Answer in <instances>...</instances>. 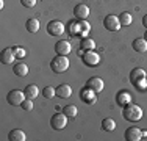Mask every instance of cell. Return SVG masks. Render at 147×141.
Segmentation results:
<instances>
[{
    "instance_id": "6da1fadb",
    "label": "cell",
    "mask_w": 147,
    "mask_h": 141,
    "mask_svg": "<svg viewBox=\"0 0 147 141\" xmlns=\"http://www.w3.org/2000/svg\"><path fill=\"white\" fill-rule=\"evenodd\" d=\"M122 115H124V118L127 119L128 122H136L142 118V110H141V107H138L136 104H131L130 102V104L125 105Z\"/></svg>"
},
{
    "instance_id": "7a4b0ae2",
    "label": "cell",
    "mask_w": 147,
    "mask_h": 141,
    "mask_svg": "<svg viewBox=\"0 0 147 141\" xmlns=\"http://www.w3.org/2000/svg\"><path fill=\"white\" fill-rule=\"evenodd\" d=\"M50 68L55 74H61L66 72L69 69V60L66 55H57L53 60L50 61Z\"/></svg>"
},
{
    "instance_id": "3957f363",
    "label": "cell",
    "mask_w": 147,
    "mask_h": 141,
    "mask_svg": "<svg viewBox=\"0 0 147 141\" xmlns=\"http://www.w3.org/2000/svg\"><path fill=\"white\" fill-rule=\"evenodd\" d=\"M146 75L147 74L142 70L141 68H136V69H133L131 70V74H130V80H131V83L135 85L136 88H139V89H144V86H146Z\"/></svg>"
},
{
    "instance_id": "277c9868",
    "label": "cell",
    "mask_w": 147,
    "mask_h": 141,
    "mask_svg": "<svg viewBox=\"0 0 147 141\" xmlns=\"http://www.w3.org/2000/svg\"><path fill=\"white\" fill-rule=\"evenodd\" d=\"M82 60L86 66H89V68H96V66L100 64V55L94 50H86L85 54L82 55Z\"/></svg>"
},
{
    "instance_id": "5b68a950",
    "label": "cell",
    "mask_w": 147,
    "mask_h": 141,
    "mask_svg": "<svg viewBox=\"0 0 147 141\" xmlns=\"http://www.w3.org/2000/svg\"><path fill=\"white\" fill-rule=\"evenodd\" d=\"M25 93H22V91L19 89H11L8 94H6V100H8L9 105H14V107H17V105H22V102L25 100Z\"/></svg>"
},
{
    "instance_id": "8992f818",
    "label": "cell",
    "mask_w": 147,
    "mask_h": 141,
    "mask_svg": "<svg viewBox=\"0 0 147 141\" xmlns=\"http://www.w3.org/2000/svg\"><path fill=\"white\" fill-rule=\"evenodd\" d=\"M50 125H52V129H55V130L64 129V127L67 125V116H66L64 113H55L50 118Z\"/></svg>"
},
{
    "instance_id": "52a82bcc",
    "label": "cell",
    "mask_w": 147,
    "mask_h": 141,
    "mask_svg": "<svg viewBox=\"0 0 147 141\" xmlns=\"http://www.w3.org/2000/svg\"><path fill=\"white\" fill-rule=\"evenodd\" d=\"M47 33L50 36H61L64 33V25L61 20H50L47 24Z\"/></svg>"
},
{
    "instance_id": "ba28073f",
    "label": "cell",
    "mask_w": 147,
    "mask_h": 141,
    "mask_svg": "<svg viewBox=\"0 0 147 141\" xmlns=\"http://www.w3.org/2000/svg\"><path fill=\"white\" fill-rule=\"evenodd\" d=\"M103 25L107 30H110V31H117L119 28H121V20H119V17L117 16H114V14H108L107 17L103 19Z\"/></svg>"
},
{
    "instance_id": "9c48e42d",
    "label": "cell",
    "mask_w": 147,
    "mask_h": 141,
    "mask_svg": "<svg viewBox=\"0 0 147 141\" xmlns=\"http://www.w3.org/2000/svg\"><path fill=\"white\" fill-rule=\"evenodd\" d=\"M142 130H139L138 127H128L127 130H125V133H124V138L127 140V141H139L142 138Z\"/></svg>"
},
{
    "instance_id": "30bf717a",
    "label": "cell",
    "mask_w": 147,
    "mask_h": 141,
    "mask_svg": "<svg viewBox=\"0 0 147 141\" xmlns=\"http://www.w3.org/2000/svg\"><path fill=\"white\" fill-rule=\"evenodd\" d=\"M85 86L97 94V93H100V91L103 89V80L99 79V77H91V79H88V82H86Z\"/></svg>"
},
{
    "instance_id": "8fae6325",
    "label": "cell",
    "mask_w": 147,
    "mask_h": 141,
    "mask_svg": "<svg viewBox=\"0 0 147 141\" xmlns=\"http://www.w3.org/2000/svg\"><path fill=\"white\" fill-rule=\"evenodd\" d=\"M72 50V45L69 41L66 39H59L57 44H55V52H57V55H67L71 54Z\"/></svg>"
},
{
    "instance_id": "7c38bea8",
    "label": "cell",
    "mask_w": 147,
    "mask_h": 141,
    "mask_svg": "<svg viewBox=\"0 0 147 141\" xmlns=\"http://www.w3.org/2000/svg\"><path fill=\"white\" fill-rule=\"evenodd\" d=\"M74 16H75L77 19H80V20H85L86 17L89 16L88 5H85V3H78V5H75L74 6Z\"/></svg>"
},
{
    "instance_id": "4fadbf2b",
    "label": "cell",
    "mask_w": 147,
    "mask_h": 141,
    "mask_svg": "<svg viewBox=\"0 0 147 141\" xmlns=\"http://www.w3.org/2000/svg\"><path fill=\"white\" fill-rule=\"evenodd\" d=\"M14 52H13V47H6L2 50V54H0V61H2V64H9V63L14 61Z\"/></svg>"
},
{
    "instance_id": "5bb4252c",
    "label": "cell",
    "mask_w": 147,
    "mask_h": 141,
    "mask_svg": "<svg viewBox=\"0 0 147 141\" xmlns=\"http://www.w3.org/2000/svg\"><path fill=\"white\" fill-rule=\"evenodd\" d=\"M80 97H82V100L86 102V104H94V102H96V93L88 89L86 86L80 91Z\"/></svg>"
},
{
    "instance_id": "9a60e30c",
    "label": "cell",
    "mask_w": 147,
    "mask_h": 141,
    "mask_svg": "<svg viewBox=\"0 0 147 141\" xmlns=\"http://www.w3.org/2000/svg\"><path fill=\"white\" fill-rule=\"evenodd\" d=\"M13 72H14V75L17 77H25L28 75V66L25 64V63H14V66H13Z\"/></svg>"
},
{
    "instance_id": "2e32d148",
    "label": "cell",
    "mask_w": 147,
    "mask_h": 141,
    "mask_svg": "<svg viewBox=\"0 0 147 141\" xmlns=\"http://www.w3.org/2000/svg\"><path fill=\"white\" fill-rule=\"evenodd\" d=\"M57 96L61 97V99H69L72 96V88L69 86V85H66V83L59 85V86L57 88Z\"/></svg>"
},
{
    "instance_id": "e0dca14e",
    "label": "cell",
    "mask_w": 147,
    "mask_h": 141,
    "mask_svg": "<svg viewBox=\"0 0 147 141\" xmlns=\"http://www.w3.org/2000/svg\"><path fill=\"white\" fill-rule=\"evenodd\" d=\"M8 140L9 141H25L27 136L20 129H14V130H11V132L8 133Z\"/></svg>"
},
{
    "instance_id": "ac0fdd59",
    "label": "cell",
    "mask_w": 147,
    "mask_h": 141,
    "mask_svg": "<svg viewBox=\"0 0 147 141\" xmlns=\"http://www.w3.org/2000/svg\"><path fill=\"white\" fill-rule=\"evenodd\" d=\"M133 49H135L136 52H139V54L147 52V41L144 38H136V39L133 41Z\"/></svg>"
},
{
    "instance_id": "d6986e66",
    "label": "cell",
    "mask_w": 147,
    "mask_h": 141,
    "mask_svg": "<svg viewBox=\"0 0 147 141\" xmlns=\"http://www.w3.org/2000/svg\"><path fill=\"white\" fill-rule=\"evenodd\" d=\"M24 93H25V97L27 99H36L38 94H39V89H38L36 85H28V86H25V89H24Z\"/></svg>"
},
{
    "instance_id": "ffe728a7",
    "label": "cell",
    "mask_w": 147,
    "mask_h": 141,
    "mask_svg": "<svg viewBox=\"0 0 147 141\" xmlns=\"http://www.w3.org/2000/svg\"><path fill=\"white\" fill-rule=\"evenodd\" d=\"M25 28H27V31L28 33H36L38 30H39V22H38V19H28L25 22Z\"/></svg>"
},
{
    "instance_id": "44dd1931",
    "label": "cell",
    "mask_w": 147,
    "mask_h": 141,
    "mask_svg": "<svg viewBox=\"0 0 147 141\" xmlns=\"http://www.w3.org/2000/svg\"><path fill=\"white\" fill-rule=\"evenodd\" d=\"M94 47H96V42L91 38H83L80 41V49H83V50H94Z\"/></svg>"
},
{
    "instance_id": "7402d4cb",
    "label": "cell",
    "mask_w": 147,
    "mask_h": 141,
    "mask_svg": "<svg viewBox=\"0 0 147 141\" xmlns=\"http://www.w3.org/2000/svg\"><path fill=\"white\" fill-rule=\"evenodd\" d=\"M117 104L119 105H127V104H130V100H131V97H130V94L127 93V91H121V93H117Z\"/></svg>"
},
{
    "instance_id": "603a6c76",
    "label": "cell",
    "mask_w": 147,
    "mask_h": 141,
    "mask_svg": "<svg viewBox=\"0 0 147 141\" xmlns=\"http://www.w3.org/2000/svg\"><path fill=\"white\" fill-rule=\"evenodd\" d=\"M102 129L105 130V132H113V130L116 129V122H114V119L105 118L102 121Z\"/></svg>"
},
{
    "instance_id": "cb8c5ba5",
    "label": "cell",
    "mask_w": 147,
    "mask_h": 141,
    "mask_svg": "<svg viewBox=\"0 0 147 141\" xmlns=\"http://www.w3.org/2000/svg\"><path fill=\"white\" fill-rule=\"evenodd\" d=\"M119 20H121V25L122 27H127V25H130L131 24V20H133V17H131V14L130 13H121V16H119Z\"/></svg>"
},
{
    "instance_id": "d4e9b609",
    "label": "cell",
    "mask_w": 147,
    "mask_h": 141,
    "mask_svg": "<svg viewBox=\"0 0 147 141\" xmlns=\"http://www.w3.org/2000/svg\"><path fill=\"white\" fill-rule=\"evenodd\" d=\"M63 113H64L67 118H75L77 116V107L72 105V104H69V105H66V107L63 108Z\"/></svg>"
},
{
    "instance_id": "484cf974",
    "label": "cell",
    "mask_w": 147,
    "mask_h": 141,
    "mask_svg": "<svg viewBox=\"0 0 147 141\" xmlns=\"http://www.w3.org/2000/svg\"><path fill=\"white\" fill-rule=\"evenodd\" d=\"M42 96L45 99H52L57 96V88H52V86H45L42 89Z\"/></svg>"
},
{
    "instance_id": "4316f807",
    "label": "cell",
    "mask_w": 147,
    "mask_h": 141,
    "mask_svg": "<svg viewBox=\"0 0 147 141\" xmlns=\"http://www.w3.org/2000/svg\"><path fill=\"white\" fill-rule=\"evenodd\" d=\"M13 52H14V56H16V58H20V60H22L24 56L27 55L25 49H24V47H19V45H14V47H13Z\"/></svg>"
},
{
    "instance_id": "83f0119b",
    "label": "cell",
    "mask_w": 147,
    "mask_h": 141,
    "mask_svg": "<svg viewBox=\"0 0 147 141\" xmlns=\"http://www.w3.org/2000/svg\"><path fill=\"white\" fill-rule=\"evenodd\" d=\"M20 107H22V110H25V111H31L33 110V100H31V99H25Z\"/></svg>"
},
{
    "instance_id": "f1b7e54d",
    "label": "cell",
    "mask_w": 147,
    "mask_h": 141,
    "mask_svg": "<svg viewBox=\"0 0 147 141\" xmlns=\"http://www.w3.org/2000/svg\"><path fill=\"white\" fill-rule=\"evenodd\" d=\"M20 3H22L24 6H27V8H33V6L36 5V0H20Z\"/></svg>"
},
{
    "instance_id": "f546056e",
    "label": "cell",
    "mask_w": 147,
    "mask_h": 141,
    "mask_svg": "<svg viewBox=\"0 0 147 141\" xmlns=\"http://www.w3.org/2000/svg\"><path fill=\"white\" fill-rule=\"evenodd\" d=\"M142 25H144V27H146V30H147V14H146L144 17H142Z\"/></svg>"
},
{
    "instance_id": "4dcf8cb0",
    "label": "cell",
    "mask_w": 147,
    "mask_h": 141,
    "mask_svg": "<svg viewBox=\"0 0 147 141\" xmlns=\"http://www.w3.org/2000/svg\"><path fill=\"white\" fill-rule=\"evenodd\" d=\"M144 39L147 41V30H146V35H144Z\"/></svg>"
},
{
    "instance_id": "1f68e13d",
    "label": "cell",
    "mask_w": 147,
    "mask_h": 141,
    "mask_svg": "<svg viewBox=\"0 0 147 141\" xmlns=\"http://www.w3.org/2000/svg\"><path fill=\"white\" fill-rule=\"evenodd\" d=\"M146 82H147V75H146Z\"/></svg>"
}]
</instances>
